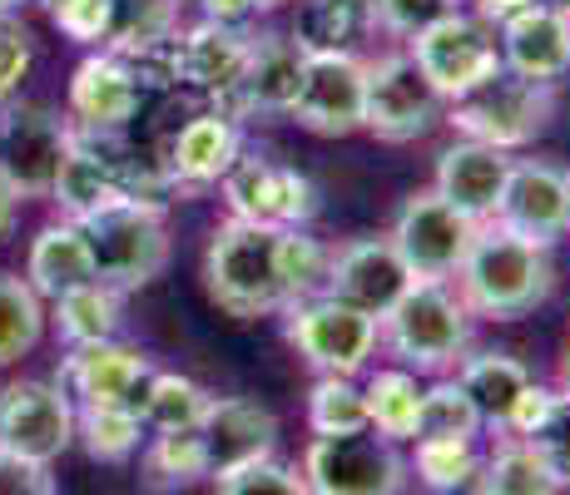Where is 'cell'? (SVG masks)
<instances>
[{"instance_id":"obj_1","label":"cell","mask_w":570,"mask_h":495,"mask_svg":"<svg viewBox=\"0 0 570 495\" xmlns=\"http://www.w3.org/2000/svg\"><path fill=\"white\" fill-rule=\"evenodd\" d=\"M327 248L308 228H268L224 218L208 234L204 248V293L218 313L238 317H273L293 303L323 293L327 283Z\"/></svg>"},{"instance_id":"obj_2","label":"cell","mask_w":570,"mask_h":495,"mask_svg":"<svg viewBox=\"0 0 570 495\" xmlns=\"http://www.w3.org/2000/svg\"><path fill=\"white\" fill-rule=\"evenodd\" d=\"M452 288L462 293L471 317H491V323H517L531 317L535 307L551 303L556 293V258L551 248L525 244L497 224H481L476 244L456 268Z\"/></svg>"},{"instance_id":"obj_3","label":"cell","mask_w":570,"mask_h":495,"mask_svg":"<svg viewBox=\"0 0 570 495\" xmlns=\"http://www.w3.org/2000/svg\"><path fill=\"white\" fill-rule=\"evenodd\" d=\"M382 352L416 377H446L471 352L476 317L452 283H412L382 317Z\"/></svg>"},{"instance_id":"obj_4","label":"cell","mask_w":570,"mask_h":495,"mask_svg":"<svg viewBox=\"0 0 570 495\" xmlns=\"http://www.w3.org/2000/svg\"><path fill=\"white\" fill-rule=\"evenodd\" d=\"M556 109H561V85L521 80V75L501 70L487 85H476L471 95L452 99L442 125H452L456 139H476V145L517 154L551 129Z\"/></svg>"},{"instance_id":"obj_5","label":"cell","mask_w":570,"mask_h":495,"mask_svg":"<svg viewBox=\"0 0 570 495\" xmlns=\"http://www.w3.org/2000/svg\"><path fill=\"white\" fill-rule=\"evenodd\" d=\"M85 248H90L95 278L109 283L115 293H139L169 268V224L164 214L145 204H129V198H115V204L95 208L90 218H80Z\"/></svg>"},{"instance_id":"obj_6","label":"cell","mask_w":570,"mask_h":495,"mask_svg":"<svg viewBox=\"0 0 570 495\" xmlns=\"http://www.w3.org/2000/svg\"><path fill=\"white\" fill-rule=\"evenodd\" d=\"M283 337L298 347L317 377H357L382 347L377 317L357 313V307L337 303L327 293H313L283 313Z\"/></svg>"},{"instance_id":"obj_7","label":"cell","mask_w":570,"mask_h":495,"mask_svg":"<svg viewBox=\"0 0 570 495\" xmlns=\"http://www.w3.org/2000/svg\"><path fill=\"white\" fill-rule=\"evenodd\" d=\"M412 65L426 75L436 95L452 105V99L471 95L476 85H487L491 75H501V40H497V26L481 20L471 6L442 16L436 26H426L422 36H412L407 46Z\"/></svg>"},{"instance_id":"obj_8","label":"cell","mask_w":570,"mask_h":495,"mask_svg":"<svg viewBox=\"0 0 570 495\" xmlns=\"http://www.w3.org/2000/svg\"><path fill=\"white\" fill-rule=\"evenodd\" d=\"M446 115V99L426 85L407 50H382L367 60L363 80V129L382 145H416Z\"/></svg>"},{"instance_id":"obj_9","label":"cell","mask_w":570,"mask_h":495,"mask_svg":"<svg viewBox=\"0 0 570 495\" xmlns=\"http://www.w3.org/2000/svg\"><path fill=\"white\" fill-rule=\"evenodd\" d=\"M298 471L313 495H402L412 481V466L397 442L377 432L313 436Z\"/></svg>"},{"instance_id":"obj_10","label":"cell","mask_w":570,"mask_h":495,"mask_svg":"<svg viewBox=\"0 0 570 495\" xmlns=\"http://www.w3.org/2000/svg\"><path fill=\"white\" fill-rule=\"evenodd\" d=\"M476 234H481L476 218H466L462 208H452L426 184V189L402 198L387 238L402 253V263H407V273L416 283H452L471 244H476Z\"/></svg>"},{"instance_id":"obj_11","label":"cell","mask_w":570,"mask_h":495,"mask_svg":"<svg viewBox=\"0 0 570 495\" xmlns=\"http://www.w3.org/2000/svg\"><path fill=\"white\" fill-rule=\"evenodd\" d=\"M228 204V218L244 224H268V228H308L323 214V189L293 164H278L258 149H244L234 169L218 179Z\"/></svg>"},{"instance_id":"obj_12","label":"cell","mask_w":570,"mask_h":495,"mask_svg":"<svg viewBox=\"0 0 570 495\" xmlns=\"http://www.w3.org/2000/svg\"><path fill=\"white\" fill-rule=\"evenodd\" d=\"M70 115L50 105H30V99L0 105V174L20 194V204L50 194L55 169L70 149Z\"/></svg>"},{"instance_id":"obj_13","label":"cell","mask_w":570,"mask_h":495,"mask_svg":"<svg viewBox=\"0 0 570 495\" xmlns=\"http://www.w3.org/2000/svg\"><path fill=\"white\" fill-rule=\"evenodd\" d=\"M75 446V402L55 377H16L0 387V451L50 461Z\"/></svg>"},{"instance_id":"obj_14","label":"cell","mask_w":570,"mask_h":495,"mask_svg":"<svg viewBox=\"0 0 570 495\" xmlns=\"http://www.w3.org/2000/svg\"><path fill=\"white\" fill-rule=\"evenodd\" d=\"M244 149H248L244 125H238L234 115H224V109L204 105V109H194L184 125H174L169 135H164L155 159L164 164V174H169L174 194L199 198L204 189H214V184L234 169V159Z\"/></svg>"},{"instance_id":"obj_15","label":"cell","mask_w":570,"mask_h":495,"mask_svg":"<svg viewBox=\"0 0 570 495\" xmlns=\"http://www.w3.org/2000/svg\"><path fill=\"white\" fill-rule=\"evenodd\" d=\"M412 273L402 263V253L392 248L387 234H363V238H347L327 253V283L323 293L337 297V303L357 307L367 317H387L392 303L412 288Z\"/></svg>"},{"instance_id":"obj_16","label":"cell","mask_w":570,"mask_h":495,"mask_svg":"<svg viewBox=\"0 0 570 495\" xmlns=\"http://www.w3.org/2000/svg\"><path fill=\"white\" fill-rule=\"evenodd\" d=\"M491 224L525 244L556 248L570 234V169L556 159H517Z\"/></svg>"},{"instance_id":"obj_17","label":"cell","mask_w":570,"mask_h":495,"mask_svg":"<svg viewBox=\"0 0 570 495\" xmlns=\"http://www.w3.org/2000/svg\"><path fill=\"white\" fill-rule=\"evenodd\" d=\"M363 80H367L363 55H308L288 119L317 139L357 135L363 129Z\"/></svg>"},{"instance_id":"obj_18","label":"cell","mask_w":570,"mask_h":495,"mask_svg":"<svg viewBox=\"0 0 570 495\" xmlns=\"http://www.w3.org/2000/svg\"><path fill=\"white\" fill-rule=\"evenodd\" d=\"M303 60H308V55L293 46L288 30H254L244 75H238V85L228 90V99L218 109L234 115L238 125L288 119L293 99H298V85H303Z\"/></svg>"},{"instance_id":"obj_19","label":"cell","mask_w":570,"mask_h":495,"mask_svg":"<svg viewBox=\"0 0 570 495\" xmlns=\"http://www.w3.org/2000/svg\"><path fill=\"white\" fill-rule=\"evenodd\" d=\"M149 372H155V357L145 347L109 337V343L65 347L55 382L75 406H100V402H135L139 387L149 382Z\"/></svg>"},{"instance_id":"obj_20","label":"cell","mask_w":570,"mask_h":495,"mask_svg":"<svg viewBox=\"0 0 570 495\" xmlns=\"http://www.w3.org/2000/svg\"><path fill=\"white\" fill-rule=\"evenodd\" d=\"M248 46L254 30L214 26V20H194L179 30V99H189L194 109H218L228 90L238 85L248 65Z\"/></svg>"},{"instance_id":"obj_21","label":"cell","mask_w":570,"mask_h":495,"mask_svg":"<svg viewBox=\"0 0 570 495\" xmlns=\"http://www.w3.org/2000/svg\"><path fill=\"white\" fill-rule=\"evenodd\" d=\"M65 105H70L65 109L70 125H80V129H129L149 99L139 90V80H135L125 55L90 50L80 65H75Z\"/></svg>"},{"instance_id":"obj_22","label":"cell","mask_w":570,"mask_h":495,"mask_svg":"<svg viewBox=\"0 0 570 495\" xmlns=\"http://www.w3.org/2000/svg\"><path fill=\"white\" fill-rule=\"evenodd\" d=\"M511 164H517V154H507V149L476 145V139H452V145L436 154L432 189L442 194L452 208H462L466 218L491 224V218H497L501 194H507Z\"/></svg>"},{"instance_id":"obj_23","label":"cell","mask_w":570,"mask_h":495,"mask_svg":"<svg viewBox=\"0 0 570 495\" xmlns=\"http://www.w3.org/2000/svg\"><path fill=\"white\" fill-rule=\"evenodd\" d=\"M497 40H501V70L521 75V80L561 85L570 75V16L566 10H551L535 0L521 16L501 20Z\"/></svg>"},{"instance_id":"obj_24","label":"cell","mask_w":570,"mask_h":495,"mask_svg":"<svg viewBox=\"0 0 570 495\" xmlns=\"http://www.w3.org/2000/svg\"><path fill=\"white\" fill-rule=\"evenodd\" d=\"M199 436L208 446V481H218L228 471L268 461L278 451V416L254 396H218Z\"/></svg>"},{"instance_id":"obj_25","label":"cell","mask_w":570,"mask_h":495,"mask_svg":"<svg viewBox=\"0 0 570 495\" xmlns=\"http://www.w3.org/2000/svg\"><path fill=\"white\" fill-rule=\"evenodd\" d=\"M26 283L46 297V303H55V297L70 293V288H80V283H95L90 248H85V234L75 218H55V224H46L36 238H30Z\"/></svg>"},{"instance_id":"obj_26","label":"cell","mask_w":570,"mask_h":495,"mask_svg":"<svg viewBox=\"0 0 570 495\" xmlns=\"http://www.w3.org/2000/svg\"><path fill=\"white\" fill-rule=\"evenodd\" d=\"M288 36L303 55H363V40L377 30L367 0H298Z\"/></svg>"},{"instance_id":"obj_27","label":"cell","mask_w":570,"mask_h":495,"mask_svg":"<svg viewBox=\"0 0 570 495\" xmlns=\"http://www.w3.org/2000/svg\"><path fill=\"white\" fill-rule=\"evenodd\" d=\"M456 382H462L466 396L476 402L481 422L501 436V426H507L517 396L531 387V367H525L521 357H511V352L481 347V352H466V357L456 362Z\"/></svg>"},{"instance_id":"obj_28","label":"cell","mask_w":570,"mask_h":495,"mask_svg":"<svg viewBox=\"0 0 570 495\" xmlns=\"http://www.w3.org/2000/svg\"><path fill=\"white\" fill-rule=\"evenodd\" d=\"M218 396L204 387V382L184 377V372H149V382L139 387L135 406H139V422H145L149 436L164 432H199L214 412Z\"/></svg>"},{"instance_id":"obj_29","label":"cell","mask_w":570,"mask_h":495,"mask_svg":"<svg viewBox=\"0 0 570 495\" xmlns=\"http://www.w3.org/2000/svg\"><path fill=\"white\" fill-rule=\"evenodd\" d=\"M50 323L60 333L65 347H85V343H109L125 333V293H115L109 283H80V288L60 293L50 303Z\"/></svg>"},{"instance_id":"obj_30","label":"cell","mask_w":570,"mask_h":495,"mask_svg":"<svg viewBox=\"0 0 570 495\" xmlns=\"http://www.w3.org/2000/svg\"><path fill=\"white\" fill-rule=\"evenodd\" d=\"M363 396H367V426L387 442H416V426H422V382L416 372L407 367H377L372 377L363 382Z\"/></svg>"},{"instance_id":"obj_31","label":"cell","mask_w":570,"mask_h":495,"mask_svg":"<svg viewBox=\"0 0 570 495\" xmlns=\"http://www.w3.org/2000/svg\"><path fill=\"white\" fill-rule=\"evenodd\" d=\"M50 204L60 208V218H90L95 208H105V204H115L119 189H115V179H109V169L100 164V154L95 149H85L80 139H75V129H70V149H65V159H60V169H55V184H50Z\"/></svg>"},{"instance_id":"obj_32","label":"cell","mask_w":570,"mask_h":495,"mask_svg":"<svg viewBox=\"0 0 570 495\" xmlns=\"http://www.w3.org/2000/svg\"><path fill=\"white\" fill-rule=\"evenodd\" d=\"M145 422H139L135 402H100V406H75V442L85 446L90 461L119 466L145 446Z\"/></svg>"},{"instance_id":"obj_33","label":"cell","mask_w":570,"mask_h":495,"mask_svg":"<svg viewBox=\"0 0 570 495\" xmlns=\"http://www.w3.org/2000/svg\"><path fill=\"white\" fill-rule=\"evenodd\" d=\"M471 486H476V495H561L551 466L525 436H501L497 451L481 461Z\"/></svg>"},{"instance_id":"obj_34","label":"cell","mask_w":570,"mask_h":495,"mask_svg":"<svg viewBox=\"0 0 570 495\" xmlns=\"http://www.w3.org/2000/svg\"><path fill=\"white\" fill-rule=\"evenodd\" d=\"M46 297L30 288L20 273L0 268V367L30 357L46 343Z\"/></svg>"},{"instance_id":"obj_35","label":"cell","mask_w":570,"mask_h":495,"mask_svg":"<svg viewBox=\"0 0 570 495\" xmlns=\"http://www.w3.org/2000/svg\"><path fill=\"white\" fill-rule=\"evenodd\" d=\"M139 466L155 491H189L208 481V446L199 432H164L139 446Z\"/></svg>"},{"instance_id":"obj_36","label":"cell","mask_w":570,"mask_h":495,"mask_svg":"<svg viewBox=\"0 0 570 495\" xmlns=\"http://www.w3.org/2000/svg\"><path fill=\"white\" fill-rule=\"evenodd\" d=\"M407 466L432 495H456L476 481L481 456H476V442H462V436H416Z\"/></svg>"},{"instance_id":"obj_37","label":"cell","mask_w":570,"mask_h":495,"mask_svg":"<svg viewBox=\"0 0 570 495\" xmlns=\"http://www.w3.org/2000/svg\"><path fill=\"white\" fill-rule=\"evenodd\" d=\"M308 426L313 436H357L367 426V396L357 377H317L308 392Z\"/></svg>"},{"instance_id":"obj_38","label":"cell","mask_w":570,"mask_h":495,"mask_svg":"<svg viewBox=\"0 0 570 495\" xmlns=\"http://www.w3.org/2000/svg\"><path fill=\"white\" fill-rule=\"evenodd\" d=\"M179 16H184V0H115V30H109L105 50L129 55L149 46V40L174 36V30H184Z\"/></svg>"},{"instance_id":"obj_39","label":"cell","mask_w":570,"mask_h":495,"mask_svg":"<svg viewBox=\"0 0 570 495\" xmlns=\"http://www.w3.org/2000/svg\"><path fill=\"white\" fill-rule=\"evenodd\" d=\"M481 412L466 396V387L456 377H436L432 387H422V426L416 436H462V442H476L481 436Z\"/></svg>"},{"instance_id":"obj_40","label":"cell","mask_w":570,"mask_h":495,"mask_svg":"<svg viewBox=\"0 0 570 495\" xmlns=\"http://www.w3.org/2000/svg\"><path fill=\"white\" fill-rule=\"evenodd\" d=\"M40 10L65 40L85 50H105L109 30H115V0H46Z\"/></svg>"},{"instance_id":"obj_41","label":"cell","mask_w":570,"mask_h":495,"mask_svg":"<svg viewBox=\"0 0 570 495\" xmlns=\"http://www.w3.org/2000/svg\"><path fill=\"white\" fill-rule=\"evenodd\" d=\"M367 6H372V30L407 46L412 36H422V30L436 26L442 16L462 10L466 0H367Z\"/></svg>"},{"instance_id":"obj_42","label":"cell","mask_w":570,"mask_h":495,"mask_svg":"<svg viewBox=\"0 0 570 495\" xmlns=\"http://www.w3.org/2000/svg\"><path fill=\"white\" fill-rule=\"evenodd\" d=\"M218 495H313L298 466H283L278 456L254 461V466H238L228 476L214 481Z\"/></svg>"},{"instance_id":"obj_43","label":"cell","mask_w":570,"mask_h":495,"mask_svg":"<svg viewBox=\"0 0 570 495\" xmlns=\"http://www.w3.org/2000/svg\"><path fill=\"white\" fill-rule=\"evenodd\" d=\"M535 451H541V461L551 466L556 486L570 491V392L556 387V406L546 412V422L535 426L531 436H525Z\"/></svg>"},{"instance_id":"obj_44","label":"cell","mask_w":570,"mask_h":495,"mask_svg":"<svg viewBox=\"0 0 570 495\" xmlns=\"http://www.w3.org/2000/svg\"><path fill=\"white\" fill-rule=\"evenodd\" d=\"M30 70H36V36L20 20H0V105L20 95Z\"/></svg>"},{"instance_id":"obj_45","label":"cell","mask_w":570,"mask_h":495,"mask_svg":"<svg viewBox=\"0 0 570 495\" xmlns=\"http://www.w3.org/2000/svg\"><path fill=\"white\" fill-rule=\"evenodd\" d=\"M0 495H60L46 461H26L16 451H0Z\"/></svg>"},{"instance_id":"obj_46","label":"cell","mask_w":570,"mask_h":495,"mask_svg":"<svg viewBox=\"0 0 570 495\" xmlns=\"http://www.w3.org/2000/svg\"><path fill=\"white\" fill-rule=\"evenodd\" d=\"M556 406V387H546V382H535L531 377V387H525L517 396V406H511V416H507V426H501V436H531L535 426L546 422V412Z\"/></svg>"},{"instance_id":"obj_47","label":"cell","mask_w":570,"mask_h":495,"mask_svg":"<svg viewBox=\"0 0 570 495\" xmlns=\"http://www.w3.org/2000/svg\"><path fill=\"white\" fill-rule=\"evenodd\" d=\"M199 20H214V26H234V30H254L258 0H199Z\"/></svg>"},{"instance_id":"obj_48","label":"cell","mask_w":570,"mask_h":495,"mask_svg":"<svg viewBox=\"0 0 570 495\" xmlns=\"http://www.w3.org/2000/svg\"><path fill=\"white\" fill-rule=\"evenodd\" d=\"M471 10H476L481 20H491V26H501V20H511V16H521L525 6H535V0H466Z\"/></svg>"},{"instance_id":"obj_49","label":"cell","mask_w":570,"mask_h":495,"mask_svg":"<svg viewBox=\"0 0 570 495\" xmlns=\"http://www.w3.org/2000/svg\"><path fill=\"white\" fill-rule=\"evenodd\" d=\"M16 214H20V194L10 189V179L0 174V238H6L10 228H16Z\"/></svg>"},{"instance_id":"obj_50","label":"cell","mask_w":570,"mask_h":495,"mask_svg":"<svg viewBox=\"0 0 570 495\" xmlns=\"http://www.w3.org/2000/svg\"><path fill=\"white\" fill-rule=\"evenodd\" d=\"M30 0H0V20H16V10H26Z\"/></svg>"},{"instance_id":"obj_51","label":"cell","mask_w":570,"mask_h":495,"mask_svg":"<svg viewBox=\"0 0 570 495\" xmlns=\"http://www.w3.org/2000/svg\"><path fill=\"white\" fill-rule=\"evenodd\" d=\"M283 6H298V0H258V16H268V10H283Z\"/></svg>"},{"instance_id":"obj_52","label":"cell","mask_w":570,"mask_h":495,"mask_svg":"<svg viewBox=\"0 0 570 495\" xmlns=\"http://www.w3.org/2000/svg\"><path fill=\"white\" fill-rule=\"evenodd\" d=\"M561 392H570V343H566V357H561Z\"/></svg>"},{"instance_id":"obj_53","label":"cell","mask_w":570,"mask_h":495,"mask_svg":"<svg viewBox=\"0 0 570 495\" xmlns=\"http://www.w3.org/2000/svg\"><path fill=\"white\" fill-rule=\"evenodd\" d=\"M541 6H551V10H566V16H570V0H541Z\"/></svg>"}]
</instances>
